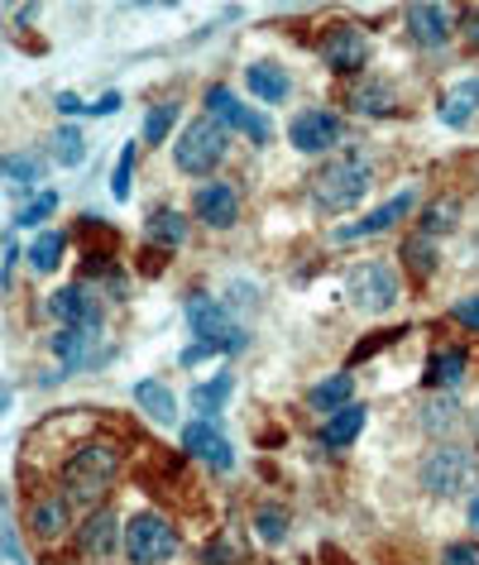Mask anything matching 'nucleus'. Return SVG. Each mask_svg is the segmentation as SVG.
I'll return each instance as SVG.
<instances>
[{
	"label": "nucleus",
	"mask_w": 479,
	"mask_h": 565,
	"mask_svg": "<svg viewBox=\"0 0 479 565\" xmlns=\"http://www.w3.org/2000/svg\"><path fill=\"white\" fill-rule=\"evenodd\" d=\"M370 188H374V159L364 149L336 153L312 173V202L321 211H350L355 202H364Z\"/></svg>",
	"instance_id": "1"
},
{
	"label": "nucleus",
	"mask_w": 479,
	"mask_h": 565,
	"mask_svg": "<svg viewBox=\"0 0 479 565\" xmlns=\"http://www.w3.org/2000/svg\"><path fill=\"white\" fill-rule=\"evenodd\" d=\"M417 479L432 499H460V493H475L479 489V465L465 446H436L422 456L417 465Z\"/></svg>",
	"instance_id": "2"
},
{
	"label": "nucleus",
	"mask_w": 479,
	"mask_h": 565,
	"mask_svg": "<svg viewBox=\"0 0 479 565\" xmlns=\"http://www.w3.org/2000/svg\"><path fill=\"white\" fill-rule=\"evenodd\" d=\"M225 149H231V130H225L221 120H192L188 130H182L178 139V149H173V163L182 168V173H192V178H206L211 168H216L225 159Z\"/></svg>",
	"instance_id": "3"
},
{
	"label": "nucleus",
	"mask_w": 479,
	"mask_h": 565,
	"mask_svg": "<svg viewBox=\"0 0 479 565\" xmlns=\"http://www.w3.org/2000/svg\"><path fill=\"white\" fill-rule=\"evenodd\" d=\"M120 479V450L116 446H82L73 450V460L63 465V484L77 493V499H96Z\"/></svg>",
	"instance_id": "4"
},
{
	"label": "nucleus",
	"mask_w": 479,
	"mask_h": 565,
	"mask_svg": "<svg viewBox=\"0 0 479 565\" xmlns=\"http://www.w3.org/2000/svg\"><path fill=\"white\" fill-rule=\"evenodd\" d=\"M182 317H188V327H192V335H202V341H211L216 350H245V327L231 317V307L225 302H216V298H206V292H192L188 298V307H182Z\"/></svg>",
	"instance_id": "5"
},
{
	"label": "nucleus",
	"mask_w": 479,
	"mask_h": 565,
	"mask_svg": "<svg viewBox=\"0 0 479 565\" xmlns=\"http://www.w3.org/2000/svg\"><path fill=\"white\" fill-rule=\"evenodd\" d=\"M345 298L360 307V312H388L398 302V274L379 259H364V264H350L345 274Z\"/></svg>",
	"instance_id": "6"
},
{
	"label": "nucleus",
	"mask_w": 479,
	"mask_h": 565,
	"mask_svg": "<svg viewBox=\"0 0 479 565\" xmlns=\"http://www.w3.org/2000/svg\"><path fill=\"white\" fill-rule=\"evenodd\" d=\"M125 556L135 565H163L178 556V532L173 522H163L159 513H139L125 527Z\"/></svg>",
	"instance_id": "7"
},
{
	"label": "nucleus",
	"mask_w": 479,
	"mask_h": 565,
	"mask_svg": "<svg viewBox=\"0 0 479 565\" xmlns=\"http://www.w3.org/2000/svg\"><path fill=\"white\" fill-rule=\"evenodd\" d=\"M206 110H211V120L225 125V130H245L249 139H255V145H269V139H274L269 116H259V110L240 106L225 87H211V92H206Z\"/></svg>",
	"instance_id": "8"
},
{
	"label": "nucleus",
	"mask_w": 479,
	"mask_h": 565,
	"mask_svg": "<svg viewBox=\"0 0 479 565\" xmlns=\"http://www.w3.org/2000/svg\"><path fill=\"white\" fill-rule=\"evenodd\" d=\"M53 355H58L67 374H77V370H92V364L106 360V341H102V331H92V327H63L53 335Z\"/></svg>",
	"instance_id": "9"
},
{
	"label": "nucleus",
	"mask_w": 479,
	"mask_h": 565,
	"mask_svg": "<svg viewBox=\"0 0 479 565\" xmlns=\"http://www.w3.org/2000/svg\"><path fill=\"white\" fill-rule=\"evenodd\" d=\"M288 139L298 153H327L341 145V116H331V110H302L288 125Z\"/></svg>",
	"instance_id": "10"
},
{
	"label": "nucleus",
	"mask_w": 479,
	"mask_h": 565,
	"mask_svg": "<svg viewBox=\"0 0 479 565\" xmlns=\"http://www.w3.org/2000/svg\"><path fill=\"white\" fill-rule=\"evenodd\" d=\"M321 58H327L331 73H360L364 58H370V39H364L355 24H336V30L321 39Z\"/></svg>",
	"instance_id": "11"
},
{
	"label": "nucleus",
	"mask_w": 479,
	"mask_h": 565,
	"mask_svg": "<svg viewBox=\"0 0 479 565\" xmlns=\"http://www.w3.org/2000/svg\"><path fill=\"white\" fill-rule=\"evenodd\" d=\"M192 211L202 216V225H211V231H231L240 221V196H235L231 182H202L192 196Z\"/></svg>",
	"instance_id": "12"
},
{
	"label": "nucleus",
	"mask_w": 479,
	"mask_h": 565,
	"mask_svg": "<svg viewBox=\"0 0 479 565\" xmlns=\"http://www.w3.org/2000/svg\"><path fill=\"white\" fill-rule=\"evenodd\" d=\"M413 188H407L403 196H393V202H384L379 211H370V216L364 221H355V225H341V231H336V245H355V239H370V235H384V231H393V225H398L407 211H413Z\"/></svg>",
	"instance_id": "13"
},
{
	"label": "nucleus",
	"mask_w": 479,
	"mask_h": 565,
	"mask_svg": "<svg viewBox=\"0 0 479 565\" xmlns=\"http://www.w3.org/2000/svg\"><path fill=\"white\" fill-rule=\"evenodd\" d=\"M182 450H188V456H202L206 465H216V470H231L235 465L231 441H225L211 422H188V427H182Z\"/></svg>",
	"instance_id": "14"
},
{
	"label": "nucleus",
	"mask_w": 479,
	"mask_h": 565,
	"mask_svg": "<svg viewBox=\"0 0 479 565\" xmlns=\"http://www.w3.org/2000/svg\"><path fill=\"white\" fill-rule=\"evenodd\" d=\"M450 30H456V15L441 6H413L407 10V34H413L417 49H441Z\"/></svg>",
	"instance_id": "15"
},
{
	"label": "nucleus",
	"mask_w": 479,
	"mask_h": 565,
	"mask_svg": "<svg viewBox=\"0 0 479 565\" xmlns=\"http://www.w3.org/2000/svg\"><path fill=\"white\" fill-rule=\"evenodd\" d=\"M49 312L63 321V327H92L102 331V302H92L87 288H58L49 302Z\"/></svg>",
	"instance_id": "16"
},
{
	"label": "nucleus",
	"mask_w": 479,
	"mask_h": 565,
	"mask_svg": "<svg viewBox=\"0 0 479 565\" xmlns=\"http://www.w3.org/2000/svg\"><path fill=\"white\" fill-rule=\"evenodd\" d=\"M116 542H125V532H120V522H116L110 508H96V513L82 522V532H77V551H82V556H96V561L110 556Z\"/></svg>",
	"instance_id": "17"
},
{
	"label": "nucleus",
	"mask_w": 479,
	"mask_h": 565,
	"mask_svg": "<svg viewBox=\"0 0 479 565\" xmlns=\"http://www.w3.org/2000/svg\"><path fill=\"white\" fill-rule=\"evenodd\" d=\"M135 403H139V413H145L149 422H159V427H173V422H178V398L159 384V379H139V384H135Z\"/></svg>",
	"instance_id": "18"
},
{
	"label": "nucleus",
	"mask_w": 479,
	"mask_h": 565,
	"mask_svg": "<svg viewBox=\"0 0 479 565\" xmlns=\"http://www.w3.org/2000/svg\"><path fill=\"white\" fill-rule=\"evenodd\" d=\"M417 417H422V431H427V436H450V431H456L460 422H465L456 393H436V398H427Z\"/></svg>",
	"instance_id": "19"
},
{
	"label": "nucleus",
	"mask_w": 479,
	"mask_h": 565,
	"mask_svg": "<svg viewBox=\"0 0 479 565\" xmlns=\"http://www.w3.org/2000/svg\"><path fill=\"white\" fill-rule=\"evenodd\" d=\"M30 522H34V532H39V542H58V536L73 527V513H67V499H39L34 503V513H30Z\"/></svg>",
	"instance_id": "20"
},
{
	"label": "nucleus",
	"mask_w": 479,
	"mask_h": 565,
	"mask_svg": "<svg viewBox=\"0 0 479 565\" xmlns=\"http://www.w3.org/2000/svg\"><path fill=\"white\" fill-rule=\"evenodd\" d=\"M350 110H360V116H388L393 110V87L379 77H364L350 87Z\"/></svg>",
	"instance_id": "21"
},
{
	"label": "nucleus",
	"mask_w": 479,
	"mask_h": 565,
	"mask_svg": "<svg viewBox=\"0 0 479 565\" xmlns=\"http://www.w3.org/2000/svg\"><path fill=\"white\" fill-rule=\"evenodd\" d=\"M479 110V77H470V82H460V87H450L446 96H441V120L446 125H470V116Z\"/></svg>",
	"instance_id": "22"
},
{
	"label": "nucleus",
	"mask_w": 479,
	"mask_h": 565,
	"mask_svg": "<svg viewBox=\"0 0 479 565\" xmlns=\"http://www.w3.org/2000/svg\"><path fill=\"white\" fill-rule=\"evenodd\" d=\"M364 417H370L364 413V403H350V407H341V413H331L327 427H321V441L327 446H350L364 431Z\"/></svg>",
	"instance_id": "23"
},
{
	"label": "nucleus",
	"mask_w": 479,
	"mask_h": 565,
	"mask_svg": "<svg viewBox=\"0 0 479 565\" xmlns=\"http://www.w3.org/2000/svg\"><path fill=\"white\" fill-rule=\"evenodd\" d=\"M465 364H470V360H465V350H436V355L427 360V379L441 393H450V388L465 384Z\"/></svg>",
	"instance_id": "24"
},
{
	"label": "nucleus",
	"mask_w": 479,
	"mask_h": 565,
	"mask_svg": "<svg viewBox=\"0 0 479 565\" xmlns=\"http://www.w3.org/2000/svg\"><path fill=\"white\" fill-rule=\"evenodd\" d=\"M145 235L153 239V245H163V249H178L182 239H188V221H182V211L163 206V211H153V216H149Z\"/></svg>",
	"instance_id": "25"
},
{
	"label": "nucleus",
	"mask_w": 479,
	"mask_h": 565,
	"mask_svg": "<svg viewBox=\"0 0 479 565\" xmlns=\"http://www.w3.org/2000/svg\"><path fill=\"white\" fill-rule=\"evenodd\" d=\"M245 77H249V92H255L259 102H284L288 96V73L278 63H255Z\"/></svg>",
	"instance_id": "26"
},
{
	"label": "nucleus",
	"mask_w": 479,
	"mask_h": 565,
	"mask_svg": "<svg viewBox=\"0 0 479 565\" xmlns=\"http://www.w3.org/2000/svg\"><path fill=\"white\" fill-rule=\"evenodd\" d=\"M39 182H44V163L24 159V153H10V159H6V188L15 196H24V192H34Z\"/></svg>",
	"instance_id": "27"
},
{
	"label": "nucleus",
	"mask_w": 479,
	"mask_h": 565,
	"mask_svg": "<svg viewBox=\"0 0 479 565\" xmlns=\"http://www.w3.org/2000/svg\"><path fill=\"white\" fill-rule=\"evenodd\" d=\"M231 388H235V379L231 374H216V379H206V384H192V393H188V403L196 407V413H221V403L231 398Z\"/></svg>",
	"instance_id": "28"
},
{
	"label": "nucleus",
	"mask_w": 479,
	"mask_h": 565,
	"mask_svg": "<svg viewBox=\"0 0 479 565\" xmlns=\"http://www.w3.org/2000/svg\"><path fill=\"white\" fill-rule=\"evenodd\" d=\"M350 393H355V379L336 374V379H327V384L312 388V407H321V413H341V407H350Z\"/></svg>",
	"instance_id": "29"
},
{
	"label": "nucleus",
	"mask_w": 479,
	"mask_h": 565,
	"mask_svg": "<svg viewBox=\"0 0 479 565\" xmlns=\"http://www.w3.org/2000/svg\"><path fill=\"white\" fill-rule=\"evenodd\" d=\"M82 159H87V145H82V135L73 130V125H63V130H53V163L77 168Z\"/></svg>",
	"instance_id": "30"
},
{
	"label": "nucleus",
	"mask_w": 479,
	"mask_h": 565,
	"mask_svg": "<svg viewBox=\"0 0 479 565\" xmlns=\"http://www.w3.org/2000/svg\"><path fill=\"white\" fill-rule=\"evenodd\" d=\"M58 259H63V235L58 231H44L30 245V264L39 268V274H53V268H58Z\"/></svg>",
	"instance_id": "31"
},
{
	"label": "nucleus",
	"mask_w": 479,
	"mask_h": 565,
	"mask_svg": "<svg viewBox=\"0 0 479 565\" xmlns=\"http://www.w3.org/2000/svg\"><path fill=\"white\" fill-rule=\"evenodd\" d=\"M456 216H460V206L450 202V196H441V202H432L422 211V235H446L450 225H456Z\"/></svg>",
	"instance_id": "32"
},
{
	"label": "nucleus",
	"mask_w": 479,
	"mask_h": 565,
	"mask_svg": "<svg viewBox=\"0 0 479 565\" xmlns=\"http://www.w3.org/2000/svg\"><path fill=\"white\" fill-rule=\"evenodd\" d=\"M173 120H178V106H153L145 116V130H139V139H145V145H163L168 130H173Z\"/></svg>",
	"instance_id": "33"
},
{
	"label": "nucleus",
	"mask_w": 479,
	"mask_h": 565,
	"mask_svg": "<svg viewBox=\"0 0 479 565\" xmlns=\"http://www.w3.org/2000/svg\"><path fill=\"white\" fill-rule=\"evenodd\" d=\"M255 532L264 536V542H284V536H288V513H284V508H259V513H255Z\"/></svg>",
	"instance_id": "34"
},
{
	"label": "nucleus",
	"mask_w": 479,
	"mask_h": 565,
	"mask_svg": "<svg viewBox=\"0 0 479 565\" xmlns=\"http://www.w3.org/2000/svg\"><path fill=\"white\" fill-rule=\"evenodd\" d=\"M53 211H58V196H53V192H39L34 202H30V206H24L20 216H15V225H39V221H49Z\"/></svg>",
	"instance_id": "35"
},
{
	"label": "nucleus",
	"mask_w": 479,
	"mask_h": 565,
	"mask_svg": "<svg viewBox=\"0 0 479 565\" xmlns=\"http://www.w3.org/2000/svg\"><path fill=\"white\" fill-rule=\"evenodd\" d=\"M130 178H135V145H125L120 149V163H116V178H110V192H116L120 202L130 196Z\"/></svg>",
	"instance_id": "36"
},
{
	"label": "nucleus",
	"mask_w": 479,
	"mask_h": 565,
	"mask_svg": "<svg viewBox=\"0 0 479 565\" xmlns=\"http://www.w3.org/2000/svg\"><path fill=\"white\" fill-rule=\"evenodd\" d=\"M441 565H479V546L475 542H456L441 551Z\"/></svg>",
	"instance_id": "37"
},
{
	"label": "nucleus",
	"mask_w": 479,
	"mask_h": 565,
	"mask_svg": "<svg viewBox=\"0 0 479 565\" xmlns=\"http://www.w3.org/2000/svg\"><path fill=\"white\" fill-rule=\"evenodd\" d=\"M450 317H456L460 327L479 331V298H465V302H456V307H450Z\"/></svg>",
	"instance_id": "38"
},
{
	"label": "nucleus",
	"mask_w": 479,
	"mask_h": 565,
	"mask_svg": "<svg viewBox=\"0 0 479 565\" xmlns=\"http://www.w3.org/2000/svg\"><path fill=\"white\" fill-rule=\"evenodd\" d=\"M15 264H20V245H15V239H6V264H0V278H6V288H10V278H15Z\"/></svg>",
	"instance_id": "39"
},
{
	"label": "nucleus",
	"mask_w": 479,
	"mask_h": 565,
	"mask_svg": "<svg viewBox=\"0 0 479 565\" xmlns=\"http://www.w3.org/2000/svg\"><path fill=\"white\" fill-rule=\"evenodd\" d=\"M110 110H120V92H106L102 102H92V106H87V116H110Z\"/></svg>",
	"instance_id": "40"
},
{
	"label": "nucleus",
	"mask_w": 479,
	"mask_h": 565,
	"mask_svg": "<svg viewBox=\"0 0 479 565\" xmlns=\"http://www.w3.org/2000/svg\"><path fill=\"white\" fill-rule=\"evenodd\" d=\"M6 556H10V565H30V561H24V551H20L15 527H6Z\"/></svg>",
	"instance_id": "41"
},
{
	"label": "nucleus",
	"mask_w": 479,
	"mask_h": 565,
	"mask_svg": "<svg viewBox=\"0 0 479 565\" xmlns=\"http://www.w3.org/2000/svg\"><path fill=\"white\" fill-rule=\"evenodd\" d=\"M58 110H63V116H77V110L87 116V106H82V96H77V92H63V96H58Z\"/></svg>",
	"instance_id": "42"
},
{
	"label": "nucleus",
	"mask_w": 479,
	"mask_h": 565,
	"mask_svg": "<svg viewBox=\"0 0 479 565\" xmlns=\"http://www.w3.org/2000/svg\"><path fill=\"white\" fill-rule=\"evenodd\" d=\"M465 39H470V49L479 53V6L470 10V15H465Z\"/></svg>",
	"instance_id": "43"
},
{
	"label": "nucleus",
	"mask_w": 479,
	"mask_h": 565,
	"mask_svg": "<svg viewBox=\"0 0 479 565\" xmlns=\"http://www.w3.org/2000/svg\"><path fill=\"white\" fill-rule=\"evenodd\" d=\"M470 527L479 532V493H475V503H470Z\"/></svg>",
	"instance_id": "44"
},
{
	"label": "nucleus",
	"mask_w": 479,
	"mask_h": 565,
	"mask_svg": "<svg viewBox=\"0 0 479 565\" xmlns=\"http://www.w3.org/2000/svg\"><path fill=\"white\" fill-rule=\"evenodd\" d=\"M475 436H479V413H475Z\"/></svg>",
	"instance_id": "45"
}]
</instances>
